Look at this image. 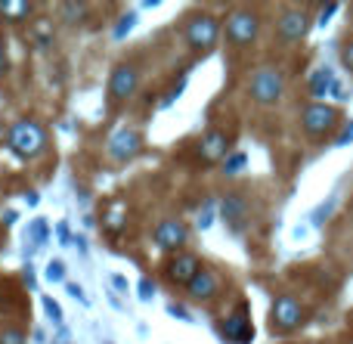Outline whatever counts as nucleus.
Masks as SVG:
<instances>
[{
  "label": "nucleus",
  "mask_w": 353,
  "mask_h": 344,
  "mask_svg": "<svg viewBox=\"0 0 353 344\" xmlns=\"http://www.w3.org/2000/svg\"><path fill=\"white\" fill-rule=\"evenodd\" d=\"M245 161H248V155L245 152H236V155H230V159L223 161V174H239L245 168Z\"/></svg>",
  "instance_id": "obj_21"
},
{
  "label": "nucleus",
  "mask_w": 353,
  "mask_h": 344,
  "mask_svg": "<svg viewBox=\"0 0 353 344\" xmlns=\"http://www.w3.org/2000/svg\"><path fill=\"white\" fill-rule=\"evenodd\" d=\"M350 140H353V121H344V128H341V134L335 136V143L338 146H347Z\"/></svg>",
  "instance_id": "obj_29"
},
{
  "label": "nucleus",
  "mask_w": 353,
  "mask_h": 344,
  "mask_svg": "<svg viewBox=\"0 0 353 344\" xmlns=\"http://www.w3.org/2000/svg\"><path fill=\"white\" fill-rule=\"evenodd\" d=\"M6 72V50H3V43H0V74Z\"/></svg>",
  "instance_id": "obj_38"
},
{
  "label": "nucleus",
  "mask_w": 353,
  "mask_h": 344,
  "mask_svg": "<svg viewBox=\"0 0 353 344\" xmlns=\"http://www.w3.org/2000/svg\"><path fill=\"white\" fill-rule=\"evenodd\" d=\"M152 295H155V285L149 283L146 276H143L140 279V298H143V301H152Z\"/></svg>",
  "instance_id": "obj_30"
},
{
  "label": "nucleus",
  "mask_w": 353,
  "mask_h": 344,
  "mask_svg": "<svg viewBox=\"0 0 353 344\" xmlns=\"http://www.w3.org/2000/svg\"><path fill=\"white\" fill-rule=\"evenodd\" d=\"M134 25H137V12H128V16H121V22H118V28H115V37H118V41H121V37L128 34Z\"/></svg>",
  "instance_id": "obj_24"
},
{
  "label": "nucleus",
  "mask_w": 353,
  "mask_h": 344,
  "mask_svg": "<svg viewBox=\"0 0 353 344\" xmlns=\"http://www.w3.org/2000/svg\"><path fill=\"white\" fill-rule=\"evenodd\" d=\"M226 152H230V134H226V130L211 128L199 140V155H201V161H208V165H214V161H223Z\"/></svg>",
  "instance_id": "obj_12"
},
{
  "label": "nucleus",
  "mask_w": 353,
  "mask_h": 344,
  "mask_svg": "<svg viewBox=\"0 0 353 344\" xmlns=\"http://www.w3.org/2000/svg\"><path fill=\"white\" fill-rule=\"evenodd\" d=\"M140 149H143V136L137 134V130H118L115 136L109 140V155L115 161H130V159H137L140 155Z\"/></svg>",
  "instance_id": "obj_13"
},
{
  "label": "nucleus",
  "mask_w": 353,
  "mask_h": 344,
  "mask_svg": "<svg viewBox=\"0 0 353 344\" xmlns=\"http://www.w3.org/2000/svg\"><path fill=\"white\" fill-rule=\"evenodd\" d=\"M31 248H37V245H43V242H47V223L43 221H34L31 223Z\"/></svg>",
  "instance_id": "obj_22"
},
{
  "label": "nucleus",
  "mask_w": 353,
  "mask_h": 344,
  "mask_svg": "<svg viewBox=\"0 0 353 344\" xmlns=\"http://www.w3.org/2000/svg\"><path fill=\"white\" fill-rule=\"evenodd\" d=\"M248 93H251V99L261 105L279 103L282 93H285V74H282L276 65H261L254 74H251Z\"/></svg>",
  "instance_id": "obj_2"
},
{
  "label": "nucleus",
  "mask_w": 353,
  "mask_h": 344,
  "mask_svg": "<svg viewBox=\"0 0 353 344\" xmlns=\"http://www.w3.org/2000/svg\"><path fill=\"white\" fill-rule=\"evenodd\" d=\"M217 37H220V22L211 16V12H199V16L189 19V25H186V43L192 50H201V53H208V50L217 47Z\"/></svg>",
  "instance_id": "obj_5"
},
{
  "label": "nucleus",
  "mask_w": 353,
  "mask_h": 344,
  "mask_svg": "<svg viewBox=\"0 0 353 344\" xmlns=\"http://www.w3.org/2000/svg\"><path fill=\"white\" fill-rule=\"evenodd\" d=\"M338 124H341V115H338V109L329 103H310L301 112V128L310 136H316V140L319 136H329Z\"/></svg>",
  "instance_id": "obj_4"
},
{
  "label": "nucleus",
  "mask_w": 353,
  "mask_h": 344,
  "mask_svg": "<svg viewBox=\"0 0 353 344\" xmlns=\"http://www.w3.org/2000/svg\"><path fill=\"white\" fill-rule=\"evenodd\" d=\"M201 267L205 264H201L192 252H176L174 258L165 264V276H168V283H174V285H189Z\"/></svg>",
  "instance_id": "obj_10"
},
{
  "label": "nucleus",
  "mask_w": 353,
  "mask_h": 344,
  "mask_svg": "<svg viewBox=\"0 0 353 344\" xmlns=\"http://www.w3.org/2000/svg\"><path fill=\"white\" fill-rule=\"evenodd\" d=\"M332 97H335L338 103H344V99H347V90H344V87L335 81V87H332Z\"/></svg>",
  "instance_id": "obj_32"
},
{
  "label": "nucleus",
  "mask_w": 353,
  "mask_h": 344,
  "mask_svg": "<svg viewBox=\"0 0 353 344\" xmlns=\"http://www.w3.org/2000/svg\"><path fill=\"white\" fill-rule=\"evenodd\" d=\"M56 233H59L62 245H68V227H65V223H59V227H56Z\"/></svg>",
  "instance_id": "obj_36"
},
{
  "label": "nucleus",
  "mask_w": 353,
  "mask_h": 344,
  "mask_svg": "<svg viewBox=\"0 0 353 344\" xmlns=\"http://www.w3.org/2000/svg\"><path fill=\"white\" fill-rule=\"evenodd\" d=\"M168 314L176 316V320H189V316H186V310H183L180 304H171V307H168Z\"/></svg>",
  "instance_id": "obj_33"
},
{
  "label": "nucleus",
  "mask_w": 353,
  "mask_h": 344,
  "mask_svg": "<svg viewBox=\"0 0 353 344\" xmlns=\"http://www.w3.org/2000/svg\"><path fill=\"white\" fill-rule=\"evenodd\" d=\"M0 16H3L6 22H22V19L31 16V3H22V0H6V3H0Z\"/></svg>",
  "instance_id": "obj_17"
},
{
  "label": "nucleus",
  "mask_w": 353,
  "mask_h": 344,
  "mask_svg": "<svg viewBox=\"0 0 353 344\" xmlns=\"http://www.w3.org/2000/svg\"><path fill=\"white\" fill-rule=\"evenodd\" d=\"M43 310L50 314V320H53V323H62V307L53 301V298H43Z\"/></svg>",
  "instance_id": "obj_27"
},
{
  "label": "nucleus",
  "mask_w": 353,
  "mask_h": 344,
  "mask_svg": "<svg viewBox=\"0 0 353 344\" xmlns=\"http://www.w3.org/2000/svg\"><path fill=\"white\" fill-rule=\"evenodd\" d=\"M304 323V307L292 295H279L270 310V329L273 332H294Z\"/></svg>",
  "instance_id": "obj_6"
},
{
  "label": "nucleus",
  "mask_w": 353,
  "mask_h": 344,
  "mask_svg": "<svg viewBox=\"0 0 353 344\" xmlns=\"http://www.w3.org/2000/svg\"><path fill=\"white\" fill-rule=\"evenodd\" d=\"M332 87H335V74H332V68L329 65L316 68V72H313V78H310V97L323 99L325 93H332Z\"/></svg>",
  "instance_id": "obj_16"
},
{
  "label": "nucleus",
  "mask_w": 353,
  "mask_h": 344,
  "mask_svg": "<svg viewBox=\"0 0 353 344\" xmlns=\"http://www.w3.org/2000/svg\"><path fill=\"white\" fill-rule=\"evenodd\" d=\"M6 146H10L19 159H34V155H41L43 149H47V134H43V128L34 118H22V121H16L10 128Z\"/></svg>",
  "instance_id": "obj_1"
},
{
  "label": "nucleus",
  "mask_w": 353,
  "mask_h": 344,
  "mask_svg": "<svg viewBox=\"0 0 353 344\" xmlns=\"http://www.w3.org/2000/svg\"><path fill=\"white\" fill-rule=\"evenodd\" d=\"M335 205H338V196H332L329 202H323V205H319V208L313 211V227H323V223L329 221V214H332V211H335Z\"/></svg>",
  "instance_id": "obj_19"
},
{
  "label": "nucleus",
  "mask_w": 353,
  "mask_h": 344,
  "mask_svg": "<svg viewBox=\"0 0 353 344\" xmlns=\"http://www.w3.org/2000/svg\"><path fill=\"white\" fill-rule=\"evenodd\" d=\"M220 217L230 223L232 233H239L242 223H245V217H248V205H245V199L236 196V192H230V196L223 199V205H220Z\"/></svg>",
  "instance_id": "obj_15"
},
{
  "label": "nucleus",
  "mask_w": 353,
  "mask_h": 344,
  "mask_svg": "<svg viewBox=\"0 0 353 344\" xmlns=\"http://www.w3.org/2000/svg\"><path fill=\"white\" fill-rule=\"evenodd\" d=\"M12 221H16V211H6V214H3V223H6V227H10Z\"/></svg>",
  "instance_id": "obj_39"
},
{
  "label": "nucleus",
  "mask_w": 353,
  "mask_h": 344,
  "mask_svg": "<svg viewBox=\"0 0 353 344\" xmlns=\"http://www.w3.org/2000/svg\"><path fill=\"white\" fill-rule=\"evenodd\" d=\"M338 12V3H329V6H323V10H319V22H329V16H335Z\"/></svg>",
  "instance_id": "obj_31"
},
{
  "label": "nucleus",
  "mask_w": 353,
  "mask_h": 344,
  "mask_svg": "<svg viewBox=\"0 0 353 344\" xmlns=\"http://www.w3.org/2000/svg\"><path fill=\"white\" fill-rule=\"evenodd\" d=\"M112 283H115L118 289H128V279H124V276H115V279H112Z\"/></svg>",
  "instance_id": "obj_40"
},
{
  "label": "nucleus",
  "mask_w": 353,
  "mask_h": 344,
  "mask_svg": "<svg viewBox=\"0 0 353 344\" xmlns=\"http://www.w3.org/2000/svg\"><path fill=\"white\" fill-rule=\"evenodd\" d=\"M223 335L232 344H248L251 341V335H254V326H251V307H248V301H239L236 310L226 316Z\"/></svg>",
  "instance_id": "obj_9"
},
{
  "label": "nucleus",
  "mask_w": 353,
  "mask_h": 344,
  "mask_svg": "<svg viewBox=\"0 0 353 344\" xmlns=\"http://www.w3.org/2000/svg\"><path fill=\"white\" fill-rule=\"evenodd\" d=\"M341 62H344V68H347V72H353V41H344V47H341Z\"/></svg>",
  "instance_id": "obj_28"
},
{
  "label": "nucleus",
  "mask_w": 353,
  "mask_h": 344,
  "mask_svg": "<svg viewBox=\"0 0 353 344\" xmlns=\"http://www.w3.org/2000/svg\"><path fill=\"white\" fill-rule=\"evenodd\" d=\"M68 295H72V298H78V301H87V298H84V292H81V285H74V283H68Z\"/></svg>",
  "instance_id": "obj_34"
},
{
  "label": "nucleus",
  "mask_w": 353,
  "mask_h": 344,
  "mask_svg": "<svg viewBox=\"0 0 353 344\" xmlns=\"http://www.w3.org/2000/svg\"><path fill=\"white\" fill-rule=\"evenodd\" d=\"M186 292L195 298V301H211V298H217L220 292V276L211 270V267H201L199 273H195V279L186 285Z\"/></svg>",
  "instance_id": "obj_14"
},
{
  "label": "nucleus",
  "mask_w": 353,
  "mask_h": 344,
  "mask_svg": "<svg viewBox=\"0 0 353 344\" xmlns=\"http://www.w3.org/2000/svg\"><path fill=\"white\" fill-rule=\"evenodd\" d=\"M37 37H41V43H47V37H50V25L47 22L37 25Z\"/></svg>",
  "instance_id": "obj_35"
},
{
  "label": "nucleus",
  "mask_w": 353,
  "mask_h": 344,
  "mask_svg": "<svg viewBox=\"0 0 353 344\" xmlns=\"http://www.w3.org/2000/svg\"><path fill=\"white\" fill-rule=\"evenodd\" d=\"M189 242V227L180 221V217H165V221L155 227V245L161 252H180Z\"/></svg>",
  "instance_id": "obj_8"
},
{
  "label": "nucleus",
  "mask_w": 353,
  "mask_h": 344,
  "mask_svg": "<svg viewBox=\"0 0 353 344\" xmlns=\"http://www.w3.org/2000/svg\"><path fill=\"white\" fill-rule=\"evenodd\" d=\"M47 279L50 283H62V279H65V264H62V261H50L47 264Z\"/></svg>",
  "instance_id": "obj_23"
},
{
  "label": "nucleus",
  "mask_w": 353,
  "mask_h": 344,
  "mask_svg": "<svg viewBox=\"0 0 353 344\" xmlns=\"http://www.w3.org/2000/svg\"><path fill=\"white\" fill-rule=\"evenodd\" d=\"M307 31H310V12L301 10V6L285 10L276 19V34L285 43H294V41H301V37H307Z\"/></svg>",
  "instance_id": "obj_7"
},
{
  "label": "nucleus",
  "mask_w": 353,
  "mask_h": 344,
  "mask_svg": "<svg viewBox=\"0 0 353 344\" xmlns=\"http://www.w3.org/2000/svg\"><path fill=\"white\" fill-rule=\"evenodd\" d=\"M261 34V16L254 10H232L226 16V37L236 47H251Z\"/></svg>",
  "instance_id": "obj_3"
},
{
  "label": "nucleus",
  "mask_w": 353,
  "mask_h": 344,
  "mask_svg": "<svg viewBox=\"0 0 353 344\" xmlns=\"http://www.w3.org/2000/svg\"><path fill=\"white\" fill-rule=\"evenodd\" d=\"M59 12L65 16V22H81L87 16V3H62Z\"/></svg>",
  "instance_id": "obj_18"
},
{
  "label": "nucleus",
  "mask_w": 353,
  "mask_h": 344,
  "mask_svg": "<svg viewBox=\"0 0 353 344\" xmlns=\"http://www.w3.org/2000/svg\"><path fill=\"white\" fill-rule=\"evenodd\" d=\"M0 344H25V335L19 329H3L0 332Z\"/></svg>",
  "instance_id": "obj_26"
},
{
  "label": "nucleus",
  "mask_w": 353,
  "mask_h": 344,
  "mask_svg": "<svg viewBox=\"0 0 353 344\" xmlns=\"http://www.w3.org/2000/svg\"><path fill=\"white\" fill-rule=\"evenodd\" d=\"M137 84H140V72H137L134 65H128V62H121V65L112 68V78H109V97L112 99H130L137 93Z\"/></svg>",
  "instance_id": "obj_11"
},
{
  "label": "nucleus",
  "mask_w": 353,
  "mask_h": 344,
  "mask_svg": "<svg viewBox=\"0 0 353 344\" xmlns=\"http://www.w3.org/2000/svg\"><path fill=\"white\" fill-rule=\"evenodd\" d=\"M211 221H214V202H205V208L199 211V221H195V223H199L201 230H208V227H211Z\"/></svg>",
  "instance_id": "obj_25"
},
{
  "label": "nucleus",
  "mask_w": 353,
  "mask_h": 344,
  "mask_svg": "<svg viewBox=\"0 0 353 344\" xmlns=\"http://www.w3.org/2000/svg\"><path fill=\"white\" fill-rule=\"evenodd\" d=\"M128 223V217L121 214V208H115V211H109V214L103 217V227L109 230V233H121V227Z\"/></svg>",
  "instance_id": "obj_20"
},
{
  "label": "nucleus",
  "mask_w": 353,
  "mask_h": 344,
  "mask_svg": "<svg viewBox=\"0 0 353 344\" xmlns=\"http://www.w3.org/2000/svg\"><path fill=\"white\" fill-rule=\"evenodd\" d=\"M25 283H28V289H34V270L31 267H25Z\"/></svg>",
  "instance_id": "obj_37"
}]
</instances>
